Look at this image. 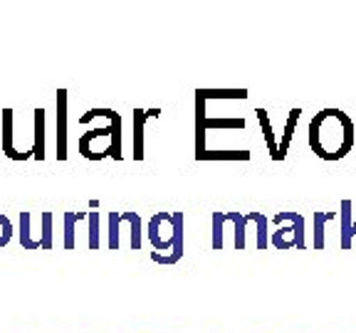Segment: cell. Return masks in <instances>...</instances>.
<instances>
[{
    "label": "cell",
    "mask_w": 356,
    "mask_h": 333,
    "mask_svg": "<svg viewBox=\"0 0 356 333\" xmlns=\"http://www.w3.org/2000/svg\"><path fill=\"white\" fill-rule=\"evenodd\" d=\"M354 146V121L341 109H324L309 123V148L322 161H339Z\"/></svg>",
    "instance_id": "1"
},
{
    "label": "cell",
    "mask_w": 356,
    "mask_h": 333,
    "mask_svg": "<svg viewBox=\"0 0 356 333\" xmlns=\"http://www.w3.org/2000/svg\"><path fill=\"white\" fill-rule=\"evenodd\" d=\"M275 232L270 237L273 247L277 250H305V217L300 212H277L273 217Z\"/></svg>",
    "instance_id": "2"
},
{
    "label": "cell",
    "mask_w": 356,
    "mask_h": 333,
    "mask_svg": "<svg viewBox=\"0 0 356 333\" xmlns=\"http://www.w3.org/2000/svg\"><path fill=\"white\" fill-rule=\"evenodd\" d=\"M149 242L159 257H168L173 247V212H156L149 220Z\"/></svg>",
    "instance_id": "3"
},
{
    "label": "cell",
    "mask_w": 356,
    "mask_h": 333,
    "mask_svg": "<svg viewBox=\"0 0 356 333\" xmlns=\"http://www.w3.org/2000/svg\"><path fill=\"white\" fill-rule=\"evenodd\" d=\"M184 212H173V247L168 257H159L154 252L151 259L159 262V264H176L181 257H184Z\"/></svg>",
    "instance_id": "4"
},
{
    "label": "cell",
    "mask_w": 356,
    "mask_h": 333,
    "mask_svg": "<svg viewBox=\"0 0 356 333\" xmlns=\"http://www.w3.org/2000/svg\"><path fill=\"white\" fill-rule=\"evenodd\" d=\"M57 158L67 161V92L57 89Z\"/></svg>",
    "instance_id": "5"
},
{
    "label": "cell",
    "mask_w": 356,
    "mask_h": 333,
    "mask_svg": "<svg viewBox=\"0 0 356 333\" xmlns=\"http://www.w3.org/2000/svg\"><path fill=\"white\" fill-rule=\"evenodd\" d=\"M159 114H161L159 109H151V111L136 109L134 111V158H136V161L144 158V123H146V119L159 117Z\"/></svg>",
    "instance_id": "6"
},
{
    "label": "cell",
    "mask_w": 356,
    "mask_h": 333,
    "mask_svg": "<svg viewBox=\"0 0 356 333\" xmlns=\"http://www.w3.org/2000/svg\"><path fill=\"white\" fill-rule=\"evenodd\" d=\"M0 148H3V153H6L8 158H13V161H22V158H28V155L20 153V151L13 146V109L3 111V133H0Z\"/></svg>",
    "instance_id": "7"
},
{
    "label": "cell",
    "mask_w": 356,
    "mask_h": 333,
    "mask_svg": "<svg viewBox=\"0 0 356 333\" xmlns=\"http://www.w3.org/2000/svg\"><path fill=\"white\" fill-rule=\"evenodd\" d=\"M35 144L30 155L35 161H44V109H35Z\"/></svg>",
    "instance_id": "8"
},
{
    "label": "cell",
    "mask_w": 356,
    "mask_h": 333,
    "mask_svg": "<svg viewBox=\"0 0 356 333\" xmlns=\"http://www.w3.org/2000/svg\"><path fill=\"white\" fill-rule=\"evenodd\" d=\"M87 217V212H65L62 215V225H65V239H62V247L65 250H74L77 242H74V232H77V222H82Z\"/></svg>",
    "instance_id": "9"
},
{
    "label": "cell",
    "mask_w": 356,
    "mask_h": 333,
    "mask_svg": "<svg viewBox=\"0 0 356 333\" xmlns=\"http://www.w3.org/2000/svg\"><path fill=\"white\" fill-rule=\"evenodd\" d=\"M351 225H354V220H351V200H344V203H341V212H339V230H341L339 247L341 250H351V239H354Z\"/></svg>",
    "instance_id": "10"
},
{
    "label": "cell",
    "mask_w": 356,
    "mask_h": 333,
    "mask_svg": "<svg viewBox=\"0 0 356 333\" xmlns=\"http://www.w3.org/2000/svg\"><path fill=\"white\" fill-rule=\"evenodd\" d=\"M300 109H292L289 111V117H287V123H284V133H282V141H280V155H277V161H282L284 155H287L289 151V144H292V136H295V128H297V121H300Z\"/></svg>",
    "instance_id": "11"
},
{
    "label": "cell",
    "mask_w": 356,
    "mask_h": 333,
    "mask_svg": "<svg viewBox=\"0 0 356 333\" xmlns=\"http://www.w3.org/2000/svg\"><path fill=\"white\" fill-rule=\"evenodd\" d=\"M230 222L235 225V250H245V234H248V225L252 222V212L243 215V212H228Z\"/></svg>",
    "instance_id": "12"
},
{
    "label": "cell",
    "mask_w": 356,
    "mask_h": 333,
    "mask_svg": "<svg viewBox=\"0 0 356 333\" xmlns=\"http://www.w3.org/2000/svg\"><path fill=\"white\" fill-rule=\"evenodd\" d=\"M257 121H260V128H262V133H265V144H267V148H270V155L277 161L280 148H277V141H275V133H273V121H270L265 109H257Z\"/></svg>",
    "instance_id": "13"
},
{
    "label": "cell",
    "mask_w": 356,
    "mask_h": 333,
    "mask_svg": "<svg viewBox=\"0 0 356 333\" xmlns=\"http://www.w3.org/2000/svg\"><path fill=\"white\" fill-rule=\"evenodd\" d=\"M327 222H337V212H314V250H324Z\"/></svg>",
    "instance_id": "14"
},
{
    "label": "cell",
    "mask_w": 356,
    "mask_h": 333,
    "mask_svg": "<svg viewBox=\"0 0 356 333\" xmlns=\"http://www.w3.org/2000/svg\"><path fill=\"white\" fill-rule=\"evenodd\" d=\"M30 222H33V215L30 212H20V247L22 250H42L38 239H33Z\"/></svg>",
    "instance_id": "15"
},
{
    "label": "cell",
    "mask_w": 356,
    "mask_h": 333,
    "mask_svg": "<svg viewBox=\"0 0 356 333\" xmlns=\"http://www.w3.org/2000/svg\"><path fill=\"white\" fill-rule=\"evenodd\" d=\"M40 222H42L40 244H42V250H52V247H55V244H52V222H55V215H52V212H42V215H40Z\"/></svg>",
    "instance_id": "16"
},
{
    "label": "cell",
    "mask_w": 356,
    "mask_h": 333,
    "mask_svg": "<svg viewBox=\"0 0 356 333\" xmlns=\"http://www.w3.org/2000/svg\"><path fill=\"white\" fill-rule=\"evenodd\" d=\"M89 222V250H99V212H87Z\"/></svg>",
    "instance_id": "17"
},
{
    "label": "cell",
    "mask_w": 356,
    "mask_h": 333,
    "mask_svg": "<svg viewBox=\"0 0 356 333\" xmlns=\"http://www.w3.org/2000/svg\"><path fill=\"white\" fill-rule=\"evenodd\" d=\"M129 225H131V250L139 252L141 250V217L139 212H129Z\"/></svg>",
    "instance_id": "18"
},
{
    "label": "cell",
    "mask_w": 356,
    "mask_h": 333,
    "mask_svg": "<svg viewBox=\"0 0 356 333\" xmlns=\"http://www.w3.org/2000/svg\"><path fill=\"white\" fill-rule=\"evenodd\" d=\"M109 250H119V212H109Z\"/></svg>",
    "instance_id": "19"
},
{
    "label": "cell",
    "mask_w": 356,
    "mask_h": 333,
    "mask_svg": "<svg viewBox=\"0 0 356 333\" xmlns=\"http://www.w3.org/2000/svg\"><path fill=\"white\" fill-rule=\"evenodd\" d=\"M10 239H13V222L8 220V215L0 212V250H3Z\"/></svg>",
    "instance_id": "20"
},
{
    "label": "cell",
    "mask_w": 356,
    "mask_h": 333,
    "mask_svg": "<svg viewBox=\"0 0 356 333\" xmlns=\"http://www.w3.org/2000/svg\"><path fill=\"white\" fill-rule=\"evenodd\" d=\"M351 234H354V237H356V222H354V225H351Z\"/></svg>",
    "instance_id": "21"
}]
</instances>
